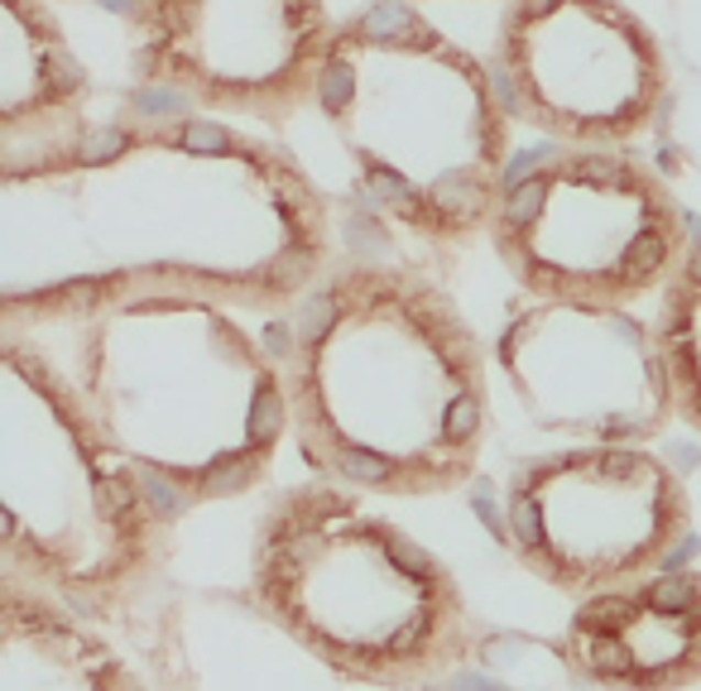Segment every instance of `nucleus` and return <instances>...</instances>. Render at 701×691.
<instances>
[{
  "label": "nucleus",
  "instance_id": "1",
  "mask_svg": "<svg viewBox=\"0 0 701 691\" xmlns=\"http://www.w3.org/2000/svg\"><path fill=\"white\" fill-rule=\"evenodd\" d=\"M491 63L414 10H370L337 30L322 73L327 125L361 193L408 231L461 241L510 193V97Z\"/></svg>",
  "mask_w": 701,
  "mask_h": 691
},
{
  "label": "nucleus",
  "instance_id": "2",
  "mask_svg": "<svg viewBox=\"0 0 701 691\" xmlns=\"http://www.w3.org/2000/svg\"><path fill=\"white\" fill-rule=\"evenodd\" d=\"M692 226L639 158L552 150L510 168L495 245L534 294L552 303H620L649 294L678 264Z\"/></svg>",
  "mask_w": 701,
  "mask_h": 691
},
{
  "label": "nucleus",
  "instance_id": "3",
  "mask_svg": "<svg viewBox=\"0 0 701 691\" xmlns=\"http://www.w3.org/2000/svg\"><path fill=\"white\" fill-rule=\"evenodd\" d=\"M495 63L514 116L572 150L629 144L668 97V53L625 0H510Z\"/></svg>",
  "mask_w": 701,
  "mask_h": 691
},
{
  "label": "nucleus",
  "instance_id": "4",
  "mask_svg": "<svg viewBox=\"0 0 701 691\" xmlns=\"http://www.w3.org/2000/svg\"><path fill=\"white\" fill-rule=\"evenodd\" d=\"M337 30L327 0H140L135 77L197 111L288 121L322 91Z\"/></svg>",
  "mask_w": 701,
  "mask_h": 691
},
{
  "label": "nucleus",
  "instance_id": "5",
  "mask_svg": "<svg viewBox=\"0 0 701 691\" xmlns=\"http://www.w3.org/2000/svg\"><path fill=\"white\" fill-rule=\"evenodd\" d=\"M91 77L73 53L63 24L44 0H0V125L15 144L24 130L44 135V150L83 140V106Z\"/></svg>",
  "mask_w": 701,
  "mask_h": 691
},
{
  "label": "nucleus",
  "instance_id": "6",
  "mask_svg": "<svg viewBox=\"0 0 701 691\" xmlns=\"http://www.w3.org/2000/svg\"><path fill=\"white\" fill-rule=\"evenodd\" d=\"M658 351H664L672 404L692 423H701V241L682 260V274L668 294L664 322H658Z\"/></svg>",
  "mask_w": 701,
  "mask_h": 691
},
{
  "label": "nucleus",
  "instance_id": "7",
  "mask_svg": "<svg viewBox=\"0 0 701 691\" xmlns=\"http://www.w3.org/2000/svg\"><path fill=\"white\" fill-rule=\"evenodd\" d=\"M260 471V451L255 447H236V451H217L211 461L197 467V485L207 495H221V490H241L250 485V475Z\"/></svg>",
  "mask_w": 701,
  "mask_h": 691
},
{
  "label": "nucleus",
  "instance_id": "8",
  "mask_svg": "<svg viewBox=\"0 0 701 691\" xmlns=\"http://www.w3.org/2000/svg\"><path fill=\"white\" fill-rule=\"evenodd\" d=\"M577 658L591 677H629L634 672V648L620 634H581Z\"/></svg>",
  "mask_w": 701,
  "mask_h": 691
},
{
  "label": "nucleus",
  "instance_id": "9",
  "mask_svg": "<svg viewBox=\"0 0 701 691\" xmlns=\"http://www.w3.org/2000/svg\"><path fill=\"white\" fill-rule=\"evenodd\" d=\"M332 461L341 475H351V481H361V485H394L404 475L399 461H390L385 451H375V447H337Z\"/></svg>",
  "mask_w": 701,
  "mask_h": 691
},
{
  "label": "nucleus",
  "instance_id": "10",
  "mask_svg": "<svg viewBox=\"0 0 701 691\" xmlns=\"http://www.w3.org/2000/svg\"><path fill=\"white\" fill-rule=\"evenodd\" d=\"M692 601H701L697 577H664L644 591V605H649L654 615H682V610H692Z\"/></svg>",
  "mask_w": 701,
  "mask_h": 691
},
{
  "label": "nucleus",
  "instance_id": "11",
  "mask_svg": "<svg viewBox=\"0 0 701 691\" xmlns=\"http://www.w3.org/2000/svg\"><path fill=\"white\" fill-rule=\"evenodd\" d=\"M577 624H581V634H625L634 624V605L605 595V601H591L587 610H581Z\"/></svg>",
  "mask_w": 701,
  "mask_h": 691
},
{
  "label": "nucleus",
  "instance_id": "12",
  "mask_svg": "<svg viewBox=\"0 0 701 691\" xmlns=\"http://www.w3.org/2000/svg\"><path fill=\"white\" fill-rule=\"evenodd\" d=\"M510 528H514V538H519L528 552H534V548H544V518H538V504H534V495H528V481H524L519 490H514Z\"/></svg>",
  "mask_w": 701,
  "mask_h": 691
},
{
  "label": "nucleus",
  "instance_id": "13",
  "mask_svg": "<svg viewBox=\"0 0 701 691\" xmlns=\"http://www.w3.org/2000/svg\"><path fill=\"white\" fill-rule=\"evenodd\" d=\"M385 552H390V562L399 567L408 581H432V577H438V567H432V557L423 552V548H414V542H404V538L385 534Z\"/></svg>",
  "mask_w": 701,
  "mask_h": 691
},
{
  "label": "nucleus",
  "instance_id": "14",
  "mask_svg": "<svg viewBox=\"0 0 701 691\" xmlns=\"http://www.w3.org/2000/svg\"><path fill=\"white\" fill-rule=\"evenodd\" d=\"M97 500H101V509L116 518V524H125L130 514H135V485L125 481V475H97Z\"/></svg>",
  "mask_w": 701,
  "mask_h": 691
},
{
  "label": "nucleus",
  "instance_id": "15",
  "mask_svg": "<svg viewBox=\"0 0 701 691\" xmlns=\"http://www.w3.org/2000/svg\"><path fill=\"white\" fill-rule=\"evenodd\" d=\"M140 490H144V500H150V509H154L158 518L183 514V495L164 481V471H158V467H144V471H140Z\"/></svg>",
  "mask_w": 701,
  "mask_h": 691
},
{
  "label": "nucleus",
  "instance_id": "16",
  "mask_svg": "<svg viewBox=\"0 0 701 691\" xmlns=\"http://www.w3.org/2000/svg\"><path fill=\"white\" fill-rule=\"evenodd\" d=\"M428 629H432V615H428V610H418V615H408V619H404V629L390 639V654H399V658H414V654H423V644H428Z\"/></svg>",
  "mask_w": 701,
  "mask_h": 691
},
{
  "label": "nucleus",
  "instance_id": "17",
  "mask_svg": "<svg viewBox=\"0 0 701 691\" xmlns=\"http://www.w3.org/2000/svg\"><path fill=\"white\" fill-rule=\"evenodd\" d=\"M471 509H475V518H481V524L491 528L495 538H505L510 518L500 514V504H495V485H491V481H475V485H471Z\"/></svg>",
  "mask_w": 701,
  "mask_h": 691
},
{
  "label": "nucleus",
  "instance_id": "18",
  "mask_svg": "<svg viewBox=\"0 0 701 691\" xmlns=\"http://www.w3.org/2000/svg\"><path fill=\"white\" fill-rule=\"evenodd\" d=\"M697 552H701V538H682V542H678V548H672V552L664 557V567H668V571H678L682 562H692V557H697Z\"/></svg>",
  "mask_w": 701,
  "mask_h": 691
},
{
  "label": "nucleus",
  "instance_id": "19",
  "mask_svg": "<svg viewBox=\"0 0 701 691\" xmlns=\"http://www.w3.org/2000/svg\"><path fill=\"white\" fill-rule=\"evenodd\" d=\"M457 691H505V687L481 677V672H457Z\"/></svg>",
  "mask_w": 701,
  "mask_h": 691
}]
</instances>
